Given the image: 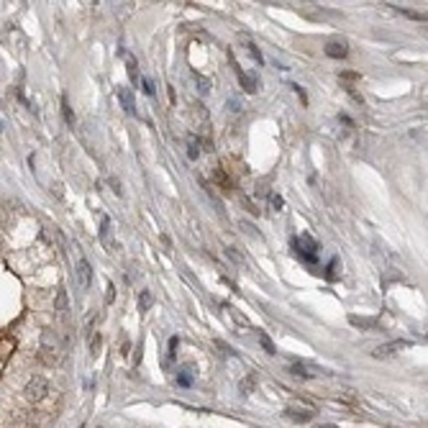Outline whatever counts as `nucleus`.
<instances>
[{"label":"nucleus","instance_id":"0eeeda50","mask_svg":"<svg viewBox=\"0 0 428 428\" xmlns=\"http://www.w3.org/2000/svg\"><path fill=\"white\" fill-rule=\"evenodd\" d=\"M323 52H326V57H331V59H344V57L349 54V47H346L344 38H333V41L326 44Z\"/></svg>","mask_w":428,"mask_h":428},{"label":"nucleus","instance_id":"473e14b6","mask_svg":"<svg viewBox=\"0 0 428 428\" xmlns=\"http://www.w3.org/2000/svg\"><path fill=\"white\" fill-rule=\"evenodd\" d=\"M318 428H338V425H333V423H323V425H318Z\"/></svg>","mask_w":428,"mask_h":428},{"label":"nucleus","instance_id":"423d86ee","mask_svg":"<svg viewBox=\"0 0 428 428\" xmlns=\"http://www.w3.org/2000/svg\"><path fill=\"white\" fill-rule=\"evenodd\" d=\"M233 69H236V77H239V82H241V88H244L246 93H256V90H259V80H256V74L244 72L239 64H233Z\"/></svg>","mask_w":428,"mask_h":428},{"label":"nucleus","instance_id":"4be33fe9","mask_svg":"<svg viewBox=\"0 0 428 428\" xmlns=\"http://www.w3.org/2000/svg\"><path fill=\"white\" fill-rule=\"evenodd\" d=\"M62 110H64V118H67V123H69V126H74V118H72V110H69V103H67V98H62Z\"/></svg>","mask_w":428,"mask_h":428},{"label":"nucleus","instance_id":"f257e3e1","mask_svg":"<svg viewBox=\"0 0 428 428\" xmlns=\"http://www.w3.org/2000/svg\"><path fill=\"white\" fill-rule=\"evenodd\" d=\"M292 246H295V251H297V256L300 259H305L308 264H316L318 262V244L313 241V236L310 233H300L297 239H292Z\"/></svg>","mask_w":428,"mask_h":428},{"label":"nucleus","instance_id":"c756f323","mask_svg":"<svg viewBox=\"0 0 428 428\" xmlns=\"http://www.w3.org/2000/svg\"><path fill=\"white\" fill-rule=\"evenodd\" d=\"M336 264H338V259H331V264H328V280L336 277Z\"/></svg>","mask_w":428,"mask_h":428},{"label":"nucleus","instance_id":"dca6fc26","mask_svg":"<svg viewBox=\"0 0 428 428\" xmlns=\"http://www.w3.org/2000/svg\"><path fill=\"white\" fill-rule=\"evenodd\" d=\"M126 69H129V77H131V82H139V67H136L134 57H129V54H126Z\"/></svg>","mask_w":428,"mask_h":428},{"label":"nucleus","instance_id":"a211bd4d","mask_svg":"<svg viewBox=\"0 0 428 428\" xmlns=\"http://www.w3.org/2000/svg\"><path fill=\"white\" fill-rule=\"evenodd\" d=\"M213 177H216V182H221V185H223V190H231V180L226 177L223 167H216V169H213Z\"/></svg>","mask_w":428,"mask_h":428},{"label":"nucleus","instance_id":"ddd939ff","mask_svg":"<svg viewBox=\"0 0 428 428\" xmlns=\"http://www.w3.org/2000/svg\"><path fill=\"white\" fill-rule=\"evenodd\" d=\"M259 344H262V349L269 354V357H275L277 354V349H275V344H272V338L264 333V331H259Z\"/></svg>","mask_w":428,"mask_h":428},{"label":"nucleus","instance_id":"6ab92c4d","mask_svg":"<svg viewBox=\"0 0 428 428\" xmlns=\"http://www.w3.org/2000/svg\"><path fill=\"white\" fill-rule=\"evenodd\" d=\"M195 85H198V93H200V95H208V93H210V82L205 80L203 74H198V72H195Z\"/></svg>","mask_w":428,"mask_h":428},{"label":"nucleus","instance_id":"20e7f679","mask_svg":"<svg viewBox=\"0 0 428 428\" xmlns=\"http://www.w3.org/2000/svg\"><path fill=\"white\" fill-rule=\"evenodd\" d=\"M57 352H59V344H57V336L52 333V331H44L41 333V359L47 362V364H54L57 362Z\"/></svg>","mask_w":428,"mask_h":428},{"label":"nucleus","instance_id":"cd10ccee","mask_svg":"<svg viewBox=\"0 0 428 428\" xmlns=\"http://www.w3.org/2000/svg\"><path fill=\"white\" fill-rule=\"evenodd\" d=\"M177 346H180V338H177V336H172V338H169V357H175Z\"/></svg>","mask_w":428,"mask_h":428},{"label":"nucleus","instance_id":"b1692460","mask_svg":"<svg viewBox=\"0 0 428 428\" xmlns=\"http://www.w3.org/2000/svg\"><path fill=\"white\" fill-rule=\"evenodd\" d=\"M141 85H144V93H146L149 98H154V93H157V90H154V82L149 80V77H144V80H141Z\"/></svg>","mask_w":428,"mask_h":428},{"label":"nucleus","instance_id":"39448f33","mask_svg":"<svg viewBox=\"0 0 428 428\" xmlns=\"http://www.w3.org/2000/svg\"><path fill=\"white\" fill-rule=\"evenodd\" d=\"M77 282H80L82 290H90V285H93V267L88 259L77 262Z\"/></svg>","mask_w":428,"mask_h":428},{"label":"nucleus","instance_id":"5701e85b","mask_svg":"<svg viewBox=\"0 0 428 428\" xmlns=\"http://www.w3.org/2000/svg\"><path fill=\"white\" fill-rule=\"evenodd\" d=\"M251 390H254V377L249 374V377H246V379L241 382V393H244V395H249Z\"/></svg>","mask_w":428,"mask_h":428},{"label":"nucleus","instance_id":"6e6552de","mask_svg":"<svg viewBox=\"0 0 428 428\" xmlns=\"http://www.w3.org/2000/svg\"><path fill=\"white\" fill-rule=\"evenodd\" d=\"M285 418H287V420H292V423H310V420H313V410L287 408V410H285Z\"/></svg>","mask_w":428,"mask_h":428},{"label":"nucleus","instance_id":"412c9836","mask_svg":"<svg viewBox=\"0 0 428 428\" xmlns=\"http://www.w3.org/2000/svg\"><path fill=\"white\" fill-rule=\"evenodd\" d=\"M64 308H67V290H64V287H59L57 300H54V310H64Z\"/></svg>","mask_w":428,"mask_h":428},{"label":"nucleus","instance_id":"f3484780","mask_svg":"<svg viewBox=\"0 0 428 428\" xmlns=\"http://www.w3.org/2000/svg\"><path fill=\"white\" fill-rule=\"evenodd\" d=\"M290 372H292L295 377H300V379H310V377H313L305 364H292V367H290Z\"/></svg>","mask_w":428,"mask_h":428},{"label":"nucleus","instance_id":"9b49d317","mask_svg":"<svg viewBox=\"0 0 428 428\" xmlns=\"http://www.w3.org/2000/svg\"><path fill=\"white\" fill-rule=\"evenodd\" d=\"M187 157L190 159H198L200 157V141L195 136H187Z\"/></svg>","mask_w":428,"mask_h":428},{"label":"nucleus","instance_id":"2f4dec72","mask_svg":"<svg viewBox=\"0 0 428 428\" xmlns=\"http://www.w3.org/2000/svg\"><path fill=\"white\" fill-rule=\"evenodd\" d=\"M341 77H344V80H359V74H357V72H344Z\"/></svg>","mask_w":428,"mask_h":428},{"label":"nucleus","instance_id":"f03ea898","mask_svg":"<svg viewBox=\"0 0 428 428\" xmlns=\"http://www.w3.org/2000/svg\"><path fill=\"white\" fill-rule=\"evenodd\" d=\"M23 395H26V400L28 403H41L47 395H49V382L44 379V377H31L28 382H26V387H23Z\"/></svg>","mask_w":428,"mask_h":428},{"label":"nucleus","instance_id":"72a5a7b5","mask_svg":"<svg viewBox=\"0 0 428 428\" xmlns=\"http://www.w3.org/2000/svg\"><path fill=\"white\" fill-rule=\"evenodd\" d=\"M0 129H3V126H0Z\"/></svg>","mask_w":428,"mask_h":428},{"label":"nucleus","instance_id":"393cba45","mask_svg":"<svg viewBox=\"0 0 428 428\" xmlns=\"http://www.w3.org/2000/svg\"><path fill=\"white\" fill-rule=\"evenodd\" d=\"M216 349H221V352H226L228 357H233V354H236V352H233V349H231L228 344H223V341H218V338H216Z\"/></svg>","mask_w":428,"mask_h":428},{"label":"nucleus","instance_id":"4468645a","mask_svg":"<svg viewBox=\"0 0 428 428\" xmlns=\"http://www.w3.org/2000/svg\"><path fill=\"white\" fill-rule=\"evenodd\" d=\"M190 372H192V364H187V367H185V369L177 374V384H180V387H190V384H192V377H190Z\"/></svg>","mask_w":428,"mask_h":428},{"label":"nucleus","instance_id":"f8f14e48","mask_svg":"<svg viewBox=\"0 0 428 428\" xmlns=\"http://www.w3.org/2000/svg\"><path fill=\"white\" fill-rule=\"evenodd\" d=\"M349 323L357 326V328H374L377 326L374 318H359V316H349Z\"/></svg>","mask_w":428,"mask_h":428},{"label":"nucleus","instance_id":"c85d7f7f","mask_svg":"<svg viewBox=\"0 0 428 428\" xmlns=\"http://www.w3.org/2000/svg\"><path fill=\"white\" fill-rule=\"evenodd\" d=\"M113 295H115V287H113V282H108V292H105V303L108 305L113 303Z\"/></svg>","mask_w":428,"mask_h":428},{"label":"nucleus","instance_id":"bb28decb","mask_svg":"<svg viewBox=\"0 0 428 428\" xmlns=\"http://www.w3.org/2000/svg\"><path fill=\"white\" fill-rule=\"evenodd\" d=\"M98 349H100V333H95V336L90 338V352L98 354Z\"/></svg>","mask_w":428,"mask_h":428},{"label":"nucleus","instance_id":"7ed1b4c3","mask_svg":"<svg viewBox=\"0 0 428 428\" xmlns=\"http://www.w3.org/2000/svg\"><path fill=\"white\" fill-rule=\"evenodd\" d=\"M408 346H410V341H390V344L377 346L374 352H372V357H374V359H393V357H398L403 349H408Z\"/></svg>","mask_w":428,"mask_h":428},{"label":"nucleus","instance_id":"1a4fd4ad","mask_svg":"<svg viewBox=\"0 0 428 428\" xmlns=\"http://www.w3.org/2000/svg\"><path fill=\"white\" fill-rule=\"evenodd\" d=\"M118 100H121V105H123V110H126L129 115L136 113V103H134V95H131L129 88H118Z\"/></svg>","mask_w":428,"mask_h":428},{"label":"nucleus","instance_id":"a878e982","mask_svg":"<svg viewBox=\"0 0 428 428\" xmlns=\"http://www.w3.org/2000/svg\"><path fill=\"white\" fill-rule=\"evenodd\" d=\"M226 251H228V256H231V259H233V262H236V264H244V256H241V254H239V251H236V249H231V246H228V249H226Z\"/></svg>","mask_w":428,"mask_h":428},{"label":"nucleus","instance_id":"2eb2a0df","mask_svg":"<svg viewBox=\"0 0 428 428\" xmlns=\"http://www.w3.org/2000/svg\"><path fill=\"white\" fill-rule=\"evenodd\" d=\"M269 208H272V210H277V213L285 208V198L280 195V192H272V195H269Z\"/></svg>","mask_w":428,"mask_h":428},{"label":"nucleus","instance_id":"aec40b11","mask_svg":"<svg viewBox=\"0 0 428 428\" xmlns=\"http://www.w3.org/2000/svg\"><path fill=\"white\" fill-rule=\"evenodd\" d=\"M241 41H244V47H246V52L251 54V59H254L256 64H262V52H259V49H256V47H254V44L249 41V38H241Z\"/></svg>","mask_w":428,"mask_h":428},{"label":"nucleus","instance_id":"9d476101","mask_svg":"<svg viewBox=\"0 0 428 428\" xmlns=\"http://www.w3.org/2000/svg\"><path fill=\"white\" fill-rule=\"evenodd\" d=\"M151 305H154V295L149 290H141L139 292V313H146Z\"/></svg>","mask_w":428,"mask_h":428},{"label":"nucleus","instance_id":"7c9ffc66","mask_svg":"<svg viewBox=\"0 0 428 428\" xmlns=\"http://www.w3.org/2000/svg\"><path fill=\"white\" fill-rule=\"evenodd\" d=\"M228 108H231L233 113H241V110H244V105H241V103H236V100H228Z\"/></svg>","mask_w":428,"mask_h":428}]
</instances>
